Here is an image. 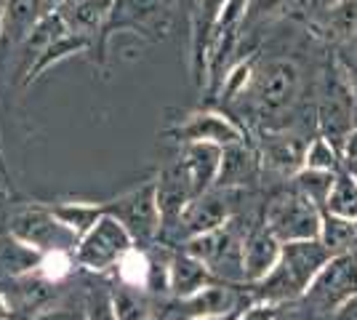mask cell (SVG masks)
<instances>
[{
  "mask_svg": "<svg viewBox=\"0 0 357 320\" xmlns=\"http://www.w3.org/2000/svg\"><path fill=\"white\" fill-rule=\"evenodd\" d=\"M331 259L323 241H294V243H283L280 259L272 267V273L253 283V294L261 302H272V305H294L304 296V291L310 289L314 275L320 273V267Z\"/></svg>",
  "mask_w": 357,
  "mask_h": 320,
  "instance_id": "cell-1",
  "label": "cell"
},
{
  "mask_svg": "<svg viewBox=\"0 0 357 320\" xmlns=\"http://www.w3.org/2000/svg\"><path fill=\"white\" fill-rule=\"evenodd\" d=\"M251 105L261 121H278L296 105L301 93V70L294 59L278 56L256 64L251 77ZM245 96V93H243Z\"/></svg>",
  "mask_w": 357,
  "mask_h": 320,
  "instance_id": "cell-2",
  "label": "cell"
},
{
  "mask_svg": "<svg viewBox=\"0 0 357 320\" xmlns=\"http://www.w3.org/2000/svg\"><path fill=\"white\" fill-rule=\"evenodd\" d=\"M245 235L235 227L232 219L224 227L184 241V251L197 257L213 273V277H222L224 283H245V264H243Z\"/></svg>",
  "mask_w": 357,
  "mask_h": 320,
  "instance_id": "cell-3",
  "label": "cell"
},
{
  "mask_svg": "<svg viewBox=\"0 0 357 320\" xmlns=\"http://www.w3.org/2000/svg\"><path fill=\"white\" fill-rule=\"evenodd\" d=\"M352 296H357V251L331 257L320 267V273L314 275V280L298 299V305L310 315L326 318Z\"/></svg>",
  "mask_w": 357,
  "mask_h": 320,
  "instance_id": "cell-4",
  "label": "cell"
},
{
  "mask_svg": "<svg viewBox=\"0 0 357 320\" xmlns=\"http://www.w3.org/2000/svg\"><path fill=\"white\" fill-rule=\"evenodd\" d=\"M131 248H136L134 235L126 229V224L115 213H109L105 208V213L96 219V224L86 235L77 238L75 257L91 273H107V270L118 267L120 259Z\"/></svg>",
  "mask_w": 357,
  "mask_h": 320,
  "instance_id": "cell-5",
  "label": "cell"
},
{
  "mask_svg": "<svg viewBox=\"0 0 357 320\" xmlns=\"http://www.w3.org/2000/svg\"><path fill=\"white\" fill-rule=\"evenodd\" d=\"M264 224H267L283 243L294 241H317L320 229H323V208L301 195L296 187L280 192L278 198L269 200L267 213H264Z\"/></svg>",
  "mask_w": 357,
  "mask_h": 320,
  "instance_id": "cell-6",
  "label": "cell"
},
{
  "mask_svg": "<svg viewBox=\"0 0 357 320\" xmlns=\"http://www.w3.org/2000/svg\"><path fill=\"white\" fill-rule=\"evenodd\" d=\"M320 131L323 137L331 139L344 155V142L349 137V131L357 123V96L352 75L347 73V67H336L333 75H328L326 91L320 96Z\"/></svg>",
  "mask_w": 357,
  "mask_h": 320,
  "instance_id": "cell-7",
  "label": "cell"
},
{
  "mask_svg": "<svg viewBox=\"0 0 357 320\" xmlns=\"http://www.w3.org/2000/svg\"><path fill=\"white\" fill-rule=\"evenodd\" d=\"M11 235L30 243L32 248L51 254V251H70L77 245V235L51 208H22L11 216Z\"/></svg>",
  "mask_w": 357,
  "mask_h": 320,
  "instance_id": "cell-8",
  "label": "cell"
},
{
  "mask_svg": "<svg viewBox=\"0 0 357 320\" xmlns=\"http://www.w3.org/2000/svg\"><path fill=\"white\" fill-rule=\"evenodd\" d=\"M105 208L109 213H115L126 224V229L134 235L136 243L155 241L160 235V229H163V213H160V206H158V187H155V182L123 195V198H118L115 203L105 206Z\"/></svg>",
  "mask_w": 357,
  "mask_h": 320,
  "instance_id": "cell-9",
  "label": "cell"
},
{
  "mask_svg": "<svg viewBox=\"0 0 357 320\" xmlns=\"http://www.w3.org/2000/svg\"><path fill=\"white\" fill-rule=\"evenodd\" d=\"M232 192L235 190L211 187L208 192L197 195L178 219V235H184V241H190L195 235L219 229L227 222H232Z\"/></svg>",
  "mask_w": 357,
  "mask_h": 320,
  "instance_id": "cell-10",
  "label": "cell"
},
{
  "mask_svg": "<svg viewBox=\"0 0 357 320\" xmlns=\"http://www.w3.org/2000/svg\"><path fill=\"white\" fill-rule=\"evenodd\" d=\"M174 137L187 144V142H208V144H219V147H229L245 142V131L243 125L227 118L224 112H213V109H203V112H192L187 121H181L171 131Z\"/></svg>",
  "mask_w": 357,
  "mask_h": 320,
  "instance_id": "cell-11",
  "label": "cell"
},
{
  "mask_svg": "<svg viewBox=\"0 0 357 320\" xmlns=\"http://www.w3.org/2000/svg\"><path fill=\"white\" fill-rule=\"evenodd\" d=\"M222 155L224 147L208 144V142H187V144H181V155H178L176 163L187 174L195 195H203V192H208L211 187H216L219 168H222Z\"/></svg>",
  "mask_w": 357,
  "mask_h": 320,
  "instance_id": "cell-12",
  "label": "cell"
},
{
  "mask_svg": "<svg viewBox=\"0 0 357 320\" xmlns=\"http://www.w3.org/2000/svg\"><path fill=\"white\" fill-rule=\"evenodd\" d=\"M283 251V241L272 232V229L261 222L259 227L248 229L245 235V245H243V264H245V283L253 286L259 280H264L272 267L280 259Z\"/></svg>",
  "mask_w": 357,
  "mask_h": 320,
  "instance_id": "cell-13",
  "label": "cell"
},
{
  "mask_svg": "<svg viewBox=\"0 0 357 320\" xmlns=\"http://www.w3.org/2000/svg\"><path fill=\"white\" fill-rule=\"evenodd\" d=\"M261 163H264L261 155L256 153L248 142H238V144L224 147L216 187L240 190V187H245V184L256 182V179H259V171H261Z\"/></svg>",
  "mask_w": 357,
  "mask_h": 320,
  "instance_id": "cell-14",
  "label": "cell"
},
{
  "mask_svg": "<svg viewBox=\"0 0 357 320\" xmlns=\"http://www.w3.org/2000/svg\"><path fill=\"white\" fill-rule=\"evenodd\" d=\"M304 139L294 134V131H267L264 137V150H261V160L267 163L272 171L283 174V176H294L296 171L304 168V153H307Z\"/></svg>",
  "mask_w": 357,
  "mask_h": 320,
  "instance_id": "cell-15",
  "label": "cell"
},
{
  "mask_svg": "<svg viewBox=\"0 0 357 320\" xmlns=\"http://www.w3.org/2000/svg\"><path fill=\"white\" fill-rule=\"evenodd\" d=\"M227 0H195L192 14V61H195V77L208 75V51L213 27L222 16Z\"/></svg>",
  "mask_w": 357,
  "mask_h": 320,
  "instance_id": "cell-16",
  "label": "cell"
},
{
  "mask_svg": "<svg viewBox=\"0 0 357 320\" xmlns=\"http://www.w3.org/2000/svg\"><path fill=\"white\" fill-rule=\"evenodd\" d=\"M208 283H213V273L197 257L187 254V251L171 257V261H168V291L174 296L190 299L200 289H206Z\"/></svg>",
  "mask_w": 357,
  "mask_h": 320,
  "instance_id": "cell-17",
  "label": "cell"
},
{
  "mask_svg": "<svg viewBox=\"0 0 357 320\" xmlns=\"http://www.w3.org/2000/svg\"><path fill=\"white\" fill-rule=\"evenodd\" d=\"M190 318L197 315H219V312H229V310H238L240 296L238 291L232 289V283H208L206 289H200L190 299H181Z\"/></svg>",
  "mask_w": 357,
  "mask_h": 320,
  "instance_id": "cell-18",
  "label": "cell"
},
{
  "mask_svg": "<svg viewBox=\"0 0 357 320\" xmlns=\"http://www.w3.org/2000/svg\"><path fill=\"white\" fill-rule=\"evenodd\" d=\"M43 8V0H8L6 6V24H3V38L8 43H24L32 35V30L38 27V22L43 19L40 16Z\"/></svg>",
  "mask_w": 357,
  "mask_h": 320,
  "instance_id": "cell-19",
  "label": "cell"
},
{
  "mask_svg": "<svg viewBox=\"0 0 357 320\" xmlns=\"http://www.w3.org/2000/svg\"><path fill=\"white\" fill-rule=\"evenodd\" d=\"M118 0H75L70 6V11L64 14V22L70 32L77 35H89V32L105 27L107 19L115 11Z\"/></svg>",
  "mask_w": 357,
  "mask_h": 320,
  "instance_id": "cell-20",
  "label": "cell"
},
{
  "mask_svg": "<svg viewBox=\"0 0 357 320\" xmlns=\"http://www.w3.org/2000/svg\"><path fill=\"white\" fill-rule=\"evenodd\" d=\"M320 241L331 251V257L357 251V219H347V216H336V213L323 211Z\"/></svg>",
  "mask_w": 357,
  "mask_h": 320,
  "instance_id": "cell-21",
  "label": "cell"
},
{
  "mask_svg": "<svg viewBox=\"0 0 357 320\" xmlns=\"http://www.w3.org/2000/svg\"><path fill=\"white\" fill-rule=\"evenodd\" d=\"M40 261H43V251L32 248L30 243L19 241L14 235H8L0 243V267H3V273L19 277V275H27L32 270H38Z\"/></svg>",
  "mask_w": 357,
  "mask_h": 320,
  "instance_id": "cell-22",
  "label": "cell"
},
{
  "mask_svg": "<svg viewBox=\"0 0 357 320\" xmlns=\"http://www.w3.org/2000/svg\"><path fill=\"white\" fill-rule=\"evenodd\" d=\"M326 32L331 40L352 43L357 38V0H331L326 11Z\"/></svg>",
  "mask_w": 357,
  "mask_h": 320,
  "instance_id": "cell-23",
  "label": "cell"
},
{
  "mask_svg": "<svg viewBox=\"0 0 357 320\" xmlns=\"http://www.w3.org/2000/svg\"><path fill=\"white\" fill-rule=\"evenodd\" d=\"M323 211L347 216V219H357V179L347 166L336 174V182L331 187V195H328Z\"/></svg>",
  "mask_w": 357,
  "mask_h": 320,
  "instance_id": "cell-24",
  "label": "cell"
},
{
  "mask_svg": "<svg viewBox=\"0 0 357 320\" xmlns=\"http://www.w3.org/2000/svg\"><path fill=\"white\" fill-rule=\"evenodd\" d=\"M283 8L285 0H248L245 16H243V27H240V43L251 40L253 35H259L267 24H272L278 16L283 14Z\"/></svg>",
  "mask_w": 357,
  "mask_h": 320,
  "instance_id": "cell-25",
  "label": "cell"
},
{
  "mask_svg": "<svg viewBox=\"0 0 357 320\" xmlns=\"http://www.w3.org/2000/svg\"><path fill=\"white\" fill-rule=\"evenodd\" d=\"M339 171H320V168H301L291 176V182L301 195H307L310 200H314L320 208H326V200L331 195V187L336 182Z\"/></svg>",
  "mask_w": 357,
  "mask_h": 320,
  "instance_id": "cell-26",
  "label": "cell"
},
{
  "mask_svg": "<svg viewBox=\"0 0 357 320\" xmlns=\"http://www.w3.org/2000/svg\"><path fill=\"white\" fill-rule=\"evenodd\" d=\"M51 211L59 216L61 224H67L80 238V235H86L96 224V219L105 213V206H93V203H64V206H56Z\"/></svg>",
  "mask_w": 357,
  "mask_h": 320,
  "instance_id": "cell-27",
  "label": "cell"
},
{
  "mask_svg": "<svg viewBox=\"0 0 357 320\" xmlns=\"http://www.w3.org/2000/svg\"><path fill=\"white\" fill-rule=\"evenodd\" d=\"M89 46V40H86V35H77V32H64V35H59L51 46L45 48L43 54H40V59L32 64V70L27 73V77H38V73H43V70H48L54 61H61L64 56H70V54H75V51H80V48Z\"/></svg>",
  "mask_w": 357,
  "mask_h": 320,
  "instance_id": "cell-28",
  "label": "cell"
},
{
  "mask_svg": "<svg viewBox=\"0 0 357 320\" xmlns=\"http://www.w3.org/2000/svg\"><path fill=\"white\" fill-rule=\"evenodd\" d=\"M304 166L307 168H320V171H342L344 168V155L342 150L326 139L323 134L314 137L307 144V153H304Z\"/></svg>",
  "mask_w": 357,
  "mask_h": 320,
  "instance_id": "cell-29",
  "label": "cell"
},
{
  "mask_svg": "<svg viewBox=\"0 0 357 320\" xmlns=\"http://www.w3.org/2000/svg\"><path fill=\"white\" fill-rule=\"evenodd\" d=\"M149 273H152V259H149L144 251L131 248L118 264L120 280L131 289H147L149 286Z\"/></svg>",
  "mask_w": 357,
  "mask_h": 320,
  "instance_id": "cell-30",
  "label": "cell"
},
{
  "mask_svg": "<svg viewBox=\"0 0 357 320\" xmlns=\"http://www.w3.org/2000/svg\"><path fill=\"white\" fill-rule=\"evenodd\" d=\"M112 307H115V318L118 320H144L147 318V310H144V305L139 302V296L131 291V286H126V289H120L112 294Z\"/></svg>",
  "mask_w": 357,
  "mask_h": 320,
  "instance_id": "cell-31",
  "label": "cell"
},
{
  "mask_svg": "<svg viewBox=\"0 0 357 320\" xmlns=\"http://www.w3.org/2000/svg\"><path fill=\"white\" fill-rule=\"evenodd\" d=\"M40 275L45 280H59L70 273V259H67V251H51V254H43V261H40Z\"/></svg>",
  "mask_w": 357,
  "mask_h": 320,
  "instance_id": "cell-32",
  "label": "cell"
},
{
  "mask_svg": "<svg viewBox=\"0 0 357 320\" xmlns=\"http://www.w3.org/2000/svg\"><path fill=\"white\" fill-rule=\"evenodd\" d=\"M89 320H118L115 318V307H112V296L99 294L89 302Z\"/></svg>",
  "mask_w": 357,
  "mask_h": 320,
  "instance_id": "cell-33",
  "label": "cell"
},
{
  "mask_svg": "<svg viewBox=\"0 0 357 320\" xmlns=\"http://www.w3.org/2000/svg\"><path fill=\"white\" fill-rule=\"evenodd\" d=\"M275 318H278V305L259 299L256 305H251L248 310H243L238 320H275Z\"/></svg>",
  "mask_w": 357,
  "mask_h": 320,
  "instance_id": "cell-34",
  "label": "cell"
},
{
  "mask_svg": "<svg viewBox=\"0 0 357 320\" xmlns=\"http://www.w3.org/2000/svg\"><path fill=\"white\" fill-rule=\"evenodd\" d=\"M326 320H357V296H352L349 302H344L342 307H336Z\"/></svg>",
  "mask_w": 357,
  "mask_h": 320,
  "instance_id": "cell-35",
  "label": "cell"
},
{
  "mask_svg": "<svg viewBox=\"0 0 357 320\" xmlns=\"http://www.w3.org/2000/svg\"><path fill=\"white\" fill-rule=\"evenodd\" d=\"M357 158V123L355 128L349 131V137L344 142V160H355Z\"/></svg>",
  "mask_w": 357,
  "mask_h": 320,
  "instance_id": "cell-36",
  "label": "cell"
},
{
  "mask_svg": "<svg viewBox=\"0 0 357 320\" xmlns=\"http://www.w3.org/2000/svg\"><path fill=\"white\" fill-rule=\"evenodd\" d=\"M240 312H243V307L229 310V312H219V315H197V318H190V320H238Z\"/></svg>",
  "mask_w": 357,
  "mask_h": 320,
  "instance_id": "cell-37",
  "label": "cell"
},
{
  "mask_svg": "<svg viewBox=\"0 0 357 320\" xmlns=\"http://www.w3.org/2000/svg\"><path fill=\"white\" fill-rule=\"evenodd\" d=\"M0 320H11V307H8L3 294H0Z\"/></svg>",
  "mask_w": 357,
  "mask_h": 320,
  "instance_id": "cell-38",
  "label": "cell"
},
{
  "mask_svg": "<svg viewBox=\"0 0 357 320\" xmlns=\"http://www.w3.org/2000/svg\"><path fill=\"white\" fill-rule=\"evenodd\" d=\"M275 320H304V318H301L298 312H280V310H278V318Z\"/></svg>",
  "mask_w": 357,
  "mask_h": 320,
  "instance_id": "cell-39",
  "label": "cell"
},
{
  "mask_svg": "<svg viewBox=\"0 0 357 320\" xmlns=\"http://www.w3.org/2000/svg\"><path fill=\"white\" fill-rule=\"evenodd\" d=\"M3 24H6V6L0 3V40H3Z\"/></svg>",
  "mask_w": 357,
  "mask_h": 320,
  "instance_id": "cell-40",
  "label": "cell"
},
{
  "mask_svg": "<svg viewBox=\"0 0 357 320\" xmlns=\"http://www.w3.org/2000/svg\"><path fill=\"white\" fill-rule=\"evenodd\" d=\"M344 166L349 168V171H352V176L357 179V158H355V160H344Z\"/></svg>",
  "mask_w": 357,
  "mask_h": 320,
  "instance_id": "cell-41",
  "label": "cell"
},
{
  "mask_svg": "<svg viewBox=\"0 0 357 320\" xmlns=\"http://www.w3.org/2000/svg\"><path fill=\"white\" fill-rule=\"evenodd\" d=\"M144 320H160V318H152V315H147V318H144Z\"/></svg>",
  "mask_w": 357,
  "mask_h": 320,
  "instance_id": "cell-42",
  "label": "cell"
}]
</instances>
